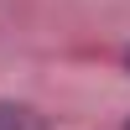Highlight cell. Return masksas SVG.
Segmentation results:
<instances>
[{
    "label": "cell",
    "instance_id": "obj_1",
    "mask_svg": "<svg viewBox=\"0 0 130 130\" xmlns=\"http://www.w3.org/2000/svg\"><path fill=\"white\" fill-rule=\"evenodd\" d=\"M0 130H47V120L26 104H0Z\"/></svg>",
    "mask_w": 130,
    "mask_h": 130
},
{
    "label": "cell",
    "instance_id": "obj_2",
    "mask_svg": "<svg viewBox=\"0 0 130 130\" xmlns=\"http://www.w3.org/2000/svg\"><path fill=\"white\" fill-rule=\"evenodd\" d=\"M125 62H130V52H125Z\"/></svg>",
    "mask_w": 130,
    "mask_h": 130
},
{
    "label": "cell",
    "instance_id": "obj_3",
    "mask_svg": "<svg viewBox=\"0 0 130 130\" xmlns=\"http://www.w3.org/2000/svg\"><path fill=\"white\" fill-rule=\"evenodd\" d=\"M125 130H130V120H125Z\"/></svg>",
    "mask_w": 130,
    "mask_h": 130
}]
</instances>
